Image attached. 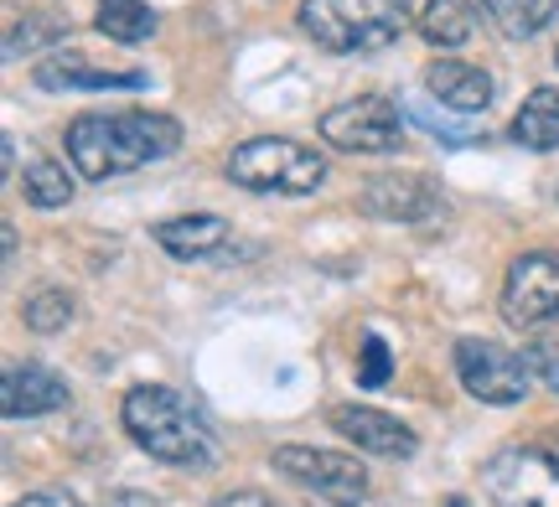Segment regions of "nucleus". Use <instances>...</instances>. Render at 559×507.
<instances>
[{
    "label": "nucleus",
    "mask_w": 559,
    "mask_h": 507,
    "mask_svg": "<svg viewBox=\"0 0 559 507\" xmlns=\"http://www.w3.org/2000/svg\"><path fill=\"white\" fill-rule=\"evenodd\" d=\"M68 166L88 182H109L151 161H166L181 145V124L151 109H120V114H79L62 130Z\"/></svg>",
    "instance_id": "nucleus-1"
},
{
    "label": "nucleus",
    "mask_w": 559,
    "mask_h": 507,
    "mask_svg": "<svg viewBox=\"0 0 559 507\" xmlns=\"http://www.w3.org/2000/svg\"><path fill=\"white\" fill-rule=\"evenodd\" d=\"M120 420H124V435L145 456L166 461V467H181V471L218 467V435H213V425L181 399L177 388H160V384L130 388L120 405Z\"/></svg>",
    "instance_id": "nucleus-2"
},
{
    "label": "nucleus",
    "mask_w": 559,
    "mask_h": 507,
    "mask_svg": "<svg viewBox=\"0 0 559 507\" xmlns=\"http://www.w3.org/2000/svg\"><path fill=\"white\" fill-rule=\"evenodd\" d=\"M300 32L326 52H379L409 32V0H300Z\"/></svg>",
    "instance_id": "nucleus-3"
},
{
    "label": "nucleus",
    "mask_w": 559,
    "mask_h": 507,
    "mask_svg": "<svg viewBox=\"0 0 559 507\" xmlns=\"http://www.w3.org/2000/svg\"><path fill=\"white\" fill-rule=\"evenodd\" d=\"M228 182L243 192H280V197H306L326 182V161L311 145L285 141V135H260L243 141L228 156Z\"/></svg>",
    "instance_id": "nucleus-4"
},
{
    "label": "nucleus",
    "mask_w": 559,
    "mask_h": 507,
    "mask_svg": "<svg viewBox=\"0 0 559 507\" xmlns=\"http://www.w3.org/2000/svg\"><path fill=\"white\" fill-rule=\"evenodd\" d=\"M280 476H290L311 507H362V492H368V471L353 456H337V450H317V446H280L275 450Z\"/></svg>",
    "instance_id": "nucleus-5"
},
{
    "label": "nucleus",
    "mask_w": 559,
    "mask_h": 507,
    "mask_svg": "<svg viewBox=\"0 0 559 507\" xmlns=\"http://www.w3.org/2000/svg\"><path fill=\"white\" fill-rule=\"evenodd\" d=\"M321 141L347 156H389L404 141V109L389 94H362L321 114Z\"/></svg>",
    "instance_id": "nucleus-6"
},
{
    "label": "nucleus",
    "mask_w": 559,
    "mask_h": 507,
    "mask_svg": "<svg viewBox=\"0 0 559 507\" xmlns=\"http://www.w3.org/2000/svg\"><path fill=\"white\" fill-rule=\"evenodd\" d=\"M481 487L498 507H559V456L539 446H502L481 467Z\"/></svg>",
    "instance_id": "nucleus-7"
},
{
    "label": "nucleus",
    "mask_w": 559,
    "mask_h": 507,
    "mask_svg": "<svg viewBox=\"0 0 559 507\" xmlns=\"http://www.w3.org/2000/svg\"><path fill=\"white\" fill-rule=\"evenodd\" d=\"M451 363H456V378L461 388L481 399V405H523L528 394V363L519 352H508L502 342H487V337H461L451 347Z\"/></svg>",
    "instance_id": "nucleus-8"
},
{
    "label": "nucleus",
    "mask_w": 559,
    "mask_h": 507,
    "mask_svg": "<svg viewBox=\"0 0 559 507\" xmlns=\"http://www.w3.org/2000/svg\"><path fill=\"white\" fill-rule=\"evenodd\" d=\"M502 322L534 331V326L555 322L559 316V249H534L519 254L508 264V280H502Z\"/></svg>",
    "instance_id": "nucleus-9"
},
{
    "label": "nucleus",
    "mask_w": 559,
    "mask_h": 507,
    "mask_svg": "<svg viewBox=\"0 0 559 507\" xmlns=\"http://www.w3.org/2000/svg\"><path fill=\"white\" fill-rule=\"evenodd\" d=\"M37 88L47 94H115V88H145V68H99L73 47H58L52 58L37 62Z\"/></svg>",
    "instance_id": "nucleus-10"
},
{
    "label": "nucleus",
    "mask_w": 559,
    "mask_h": 507,
    "mask_svg": "<svg viewBox=\"0 0 559 507\" xmlns=\"http://www.w3.org/2000/svg\"><path fill=\"white\" fill-rule=\"evenodd\" d=\"M358 203L368 218H383V224H419V218L440 213V186L415 171H383L362 186Z\"/></svg>",
    "instance_id": "nucleus-11"
},
{
    "label": "nucleus",
    "mask_w": 559,
    "mask_h": 507,
    "mask_svg": "<svg viewBox=\"0 0 559 507\" xmlns=\"http://www.w3.org/2000/svg\"><path fill=\"white\" fill-rule=\"evenodd\" d=\"M332 425L337 435H347L358 450L379 456V461H409L419 450V435L404 420L383 414V409H368V405H337L332 409Z\"/></svg>",
    "instance_id": "nucleus-12"
},
{
    "label": "nucleus",
    "mask_w": 559,
    "mask_h": 507,
    "mask_svg": "<svg viewBox=\"0 0 559 507\" xmlns=\"http://www.w3.org/2000/svg\"><path fill=\"white\" fill-rule=\"evenodd\" d=\"M52 409H68V384L52 367L41 363L5 367V378H0V414L5 420H37V414H52Z\"/></svg>",
    "instance_id": "nucleus-13"
},
{
    "label": "nucleus",
    "mask_w": 559,
    "mask_h": 507,
    "mask_svg": "<svg viewBox=\"0 0 559 507\" xmlns=\"http://www.w3.org/2000/svg\"><path fill=\"white\" fill-rule=\"evenodd\" d=\"M425 94L440 99L445 109H461V114H477L492 104V79L472 68V62H456V58H436L425 68Z\"/></svg>",
    "instance_id": "nucleus-14"
},
{
    "label": "nucleus",
    "mask_w": 559,
    "mask_h": 507,
    "mask_svg": "<svg viewBox=\"0 0 559 507\" xmlns=\"http://www.w3.org/2000/svg\"><path fill=\"white\" fill-rule=\"evenodd\" d=\"M151 239H156L171 259H213V254L234 239V228H228V218H213V213H187V218L156 224Z\"/></svg>",
    "instance_id": "nucleus-15"
},
{
    "label": "nucleus",
    "mask_w": 559,
    "mask_h": 507,
    "mask_svg": "<svg viewBox=\"0 0 559 507\" xmlns=\"http://www.w3.org/2000/svg\"><path fill=\"white\" fill-rule=\"evenodd\" d=\"M513 141L523 150H559V88H534L513 114Z\"/></svg>",
    "instance_id": "nucleus-16"
},
{
    "label": "nucleus",
    "mask_w": 559,
    "mask_h": 507,
    "mask_svg": "<svg viewBox=\"0 0 559 507\" xmlns=\"http://www.w3.org/2000/svg\"><path fill=\"white\" fill-rule=\"evenodd\" d=\"M487 21L498 26L508 41H528L539 37L544 26L559 16V0H477Z\"/></svg>",
    "instance_id": "nucleus-17"
},
{
    "label": "nucleus",
    "mask_w": 559,
    "mask_h": 507,
    "mask_svg": "<svg viewBox=\"0 0 559 507\" xmlns=\"http://www.w3.org/2000/svg\"><path fill=\"white\" fill-rule=\"evenodd\" d=\"M94 26H99L109 41H124V47H135V41H151L156 37L160 16L145 5V0H99V11H94Z\"/></svg>",
    "instance_id": "nucleus-18"
},
{
    "label": "nucleus",
    "mask_w": 559,
    "mask_h": 507,
    "mask_svg": "<svg viewBox=\"0 0 559 507\" xmlns=\"http://www.w3.org/2000/svg\"><path fill=\"white\" fill-rule=\"evenodd\" d=\"M477 26V11L466 0H425L419 5V37L430 47H461Z\"/></svg>",
    "instance_id": "nucleus-19"
},
{
    "label": "nucleus",
    "mask_w": 559,
    "mask_h": 507,
    "mask_svg": "<svg viewBox=\"0 0 559 507\" xmlns=\"http://www.w3.org/2000/svg\"><path fill=\"white\" fill-rule=\"evenodd\" d=\"M21 192H26V203L32 207H68L73 203V177H68V166L62 161H47V156H32L26 171H21Z\"/></svg>",
    "instance_id": "nucleus-20"
},
{
    "label": "nucleus",
    "mask_w": 559,
    "mask_h": 507,
    "mask_svg": "<svg viewBox=\"0 0 559 507\" xmlns=\"http://www.w3.org/2000/svg\"><path fill=\"white\" fill-rule=\"evenodd\" d=\"M26 326L32 331H41V337H52V331H62V326L73 322V295L68 290H58V285H47V290H37L32 301H26Z\"/></svg>",
    "instance_id": "nucleus-21"
},
{
    "label": "nucleus",
    "mask_w": 559,
    "mask_h": 507,
    "mask_svg": "<svg viewBox=\"0 0 559 507\" xmlns=\"http://www.w3.org/2000/svg\"><path fill=\"white\" fill-rule=\"evenodd\" d=\"M389 373H394L389 342L368 331V337H362V347H358V384H362V388H383V384H389Z\"/></svg>",
    "instance_id": "nucleus-22"
},
{
    "label": "nucleus",
    "mask_w": 559,
    "mask_h": 507,
    "mask_svg": "<svg viewBox=\"0 0 559 507\" xmlns=\"http://www.w3.org/2000/svg\"><path fill=\"white\" fill-rule=\"evenodd\" d=\"M62 32H68V21L47 16V21H21V26H11V37H5V58H21V52H32L37 41H58Z\"/></svg>",
    "instance_id": "nucleus-23"
},
{
    "label": "nucleus",
    "mask_w": 559,
    "mask_h": 507,
    "mask_svg": "<svg viewBox=\"0 0 559 507\" xmlns=\"http://www.w3.org/2000/svg\"><path fill=\"white\" fill-rule=\"evenodd\" d=\"M523 363H528V373H534V378H544V384H549V394L559 399V342L534 337V342L523 347Z\"/></svg>",
    "instance_id": "nucleus-24"
},
{
    "label": "nucleus",
    "mask_w": 559,
    "mask_h": 507,
    "mask_svg": "<svg viewBox=\"0 0 559 507\" xmlns=\"http://www.w3.org/2000/svg\"><path fill=\"white\" fill-rule=\"evenodd\" d=\"M11 507H83L73 492H62V487H41V492H26V497H16Z\"/></svg>",
    "instance_id": "nucleus-25"
},
{
    "label": "nucleus",
    "mask_w": 559,
    "mask_h": 507,
    "mask_svg": "<svg viewBox=\"0 0 559 507\" xmlns=\"http://www.w3.org/2000/svg\"><path fill=\"white\" fill-rule=\"evenodd\" d=\"M213 507H280V503L264 497V492H228V497H218Z\"/></svg>",
    "instance_id": "nucleus-26"
},
{
    "label": "nucleus",
    "mask_w": 559,
    "mask_h": 507,
    "mask_svg": "<svg viewBox=\"0 0 559 507\" xmlns=\"http://www.w3.org/2000/svg\"><path fill=\"white\" fill-rule=\"evenodd\" d=\"M109 507H160L151 492H135V487H124V492H115L109 497Z\"/></svg>",
    "instance_id": "nucleus-27"
},
{
    "label": "nucleus",
    "mask_w": 559,
    "mask_h": 507,
    "mask_svg": "<svg viewBox=\"0 0 559 507\" xmlns=\"http://www.w3.org/2000/svg\"><path fill=\"white\" fill-rule=\"evenodd\" d=\"M445 507H466V503H461V497H451V503H445Z\"/></svg>",
    "instance_id": "nucleus-28"
},
{
    "label": "nucleus",
    "mask_w": 559,
    "mask_h": 507,
    "mask_svg": "<svg viewBox=\"0 0 559 507\" xmlns=\"http://www.w3.org/2000/svg\"><path fill=\"white\" fill-rule=\"evenodd\" d=\"M555 68H559V52H555Z\"/></svg>",
    "instance_id": "nucleus-29"
}]
</instances>
